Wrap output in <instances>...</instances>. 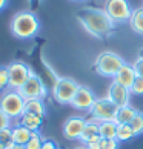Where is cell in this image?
I'll return each instance as SVG.
<instances>
[{
  "instance_id": "6da1fadb",
  "label": "cell",
  "mask_w": 143,
  "mask_h": 149,
  "mask_svg": "<svg viewBox=\"0 0 143 149\" xmlns=\"http://www.w3.org/2000/svg\"><path fill=\"white\" fill-rule=\"evenodd\" d=\"M77 20L91 36L97 38H106L115 31V23L106 14L105 9L86 6L77 14Z\"/></svg>"
},
{
  "instance_id": "7a4b0ae2",
  "label": "cell",
  "mask_w": 143,
  "mask_h": 149,
  "mask_svg": "<svg viewBox=\"0 0 143 149\" xmlns=\"http://www.w3.org/2000/svg\"><path fill=\"white\" fill-rule=\"evenodd\" d=\"M9 29L14 37L22 38V40L32 38L40 29V20L32 11H20L13 15Z\"/></svg>"
},
{
  "instance_id": "3957f363",
  "label": "cell",
  "mask_w": 143,
  "mask_h": 149,
  "mask_svg": "<svg viewBox=\"0 0 143 149\" xmlns=\"http://www.w3.org/2000/svg\"><path fill=\"white\" fill-rule=\"evenodd\" d=\"M123 65H125V60L119 54H115L112 51H103L97 56L94 62V68L97 71V74H100L102 77L114 79Z\"/></svg>"
},
{
  "instance_id": "277c9868",
  "label": "cell",
  "mask_w": 143,
  "mask_h": 149,
  "mask_svg": "<svg viewBox=\"0 0 143 149\" xmlns=\"http://www.w3.org/2000/svg\"><path fill=\"white\" fill-rule=\"evenodd\" d=\"M0 111H3L11 120H19L25 112V98L14 89H6L0 95Z\"/></svg>"
},
{
  "instance_id": "5b68a950",
  "label": "cell",
  "mask_w": 143,
  "mask_h": 149,
  "mask_svg": "<svg viewBox=\"0 0 143 149\" xmlns=\"http://www.w3.org/2000/svg\"><path fill=\"white\" fill-rule=\"evenodd\" d=\"M79 85L74 79L69 77H57L54 80V86H52V97L59 104H71L73 98L75 95Z\"/></svg>"
},
{
  "instance_id": "8992f818",
  "label": "cell",
  "mask_w": 143,
  "mask_h": 149,
  "mask_svg": "<svg viewBox=\"0 0 143 149\" xmlns=\"http://www.w3.org/2000/svg\"><path fill=\"white\" fill-rule=\"evenodd\" d=\"M103 9L106 11V14L112 19L115 25L128 23L133 14V8L128 0H106Z\"/></svg>"
},
{
  "instance_id": "52a82bcc",
  "label": "cell",
  "mask_w": 143,
  "mask_h": 149,
  "mask_svg": "<svg viewBox=\"0 0 143 149\" xmlns=\"http://www.w3.org/2000/svg\"><path fill=\"white\" fill-rule=\"evenodd\" d=\"M117 111H119V106H115L108 97H102L94 102L92 108L89 109V114H91V118H94L100 123V121H109V120L115 121Z\"/></svg>"
},
{
  "instance_id": "ba28073f",
  "label": "cell",
  "mask_w": 143,
  "mask_h": 149,
  "mask_svg": "<svg viewBox=\"0 0 143 149\" xmlns=\"http://www.w3.org/2000/svg\"><path fill=\"white\" fill-rule=\"evenodd\" d=\"M31 72H32V69L25 62H20V60L11 62L8 65V75H9V88L8 89L17 91L19 88H22L25 85V81L29 79Z\"/></svg>"
},
{
  "instance_id": "9c48e42d",
  "label": "cell",
  "mask_w": 143,
  "mask_h": 149,
  "mask_svg": "<svg viewBox=\"0 0 143 149\" xmlns=\"http://www.w3.org/2000/svg\"><path fill=\"white\" fill-rule=\"evenodd\" d=\"M17 92L25 98V100H32V98H42L43 100V98L46 97L45 83H43L42 79L34 72V71L31 72L29 79L25 81V85L17 89Z\"/></svg>"
},
{
  "instance_id": "30bf717a",
  "label": "cell",
  "mask_w": 143,
  "mask_h": 149,
  "mask_svg": "<svg viewBox=\"0 0 143 149\" xmlns=\"http://www.w3.org/2000/svg\"><path fill=\"white\" fill-rule=\"evenodd\" d=\"M96 100H97V97L94 95L91 88H88L85 85H79V89H77L73 102H71V106L74 109H79V111L89 112V109L92 108Z\"/></svg>"
},
{
  "instance_id": "8fae6325",
  "label": "cell",
  "mask_w": 143,
  "mask_h": 149,
  "mask_svg": "<svg viewBox=\"0 0 143 149\" xmlns=\"http://www.w3.org/2000/svg\"><path fill=\"white\" fill-rule=\"evenodd\" d=\"M131 95H133V94H131L129 88L120 85L119 81H115V80H112L108 86V95L106 97L119 108H123L126 104H129Z\"/></svg>"
},
{
  "instance_id": "7c38bea8",
  "label": "cell",
  "mask_w": 143,
  "mask_h": 149,
  "mask_svg": "<svg viewBox=\"0 0 143 149\" xmlns=\"http://www.w3.org/2000/svg\"><path fill=\"white\" fill-rule=\"evenodd\" d=\"M86 118L82 115H73L63 123V137L66 140H79L85 128Z\"/></svg>"
},
{
  "instance_id": "4fadbf2b",
  "label": "cell",
  "mask_w": 143,
  "mask_h": 149,
  "mask_svg": "<svg viewBox=\"0 0 143 149\" xmlns=\"http://www.w3.org/2000/svg\"><path fill=\"white\" fill-rule=\"evenodd\" d=\"M135 79H137V74H135V71L133 68V65L125 63L112 80L119 81L120 85H123V86H126V88H129V89H131V86H133V83L135 81Z\"/></svg>"
},
{
  "instance_id": "5bb4252c",
  "label": "cell",
  "mask_w": 143,
  "mask_h": 149,
  "mask_svg": "<svg viewBox=\"0 0 143 149\" xmlns=\"http://www.w3.org/2000/svg\"><path fill=\"white\" fill-rule=\"evenodd\" d=\"M17 123H20L22 126H25V128H28L32 132H37L43 125V118L37 117L34 114H29V112H23L20 115V118L17 120Z\"/></svg>"
},
{
  "instance_id": "9a60e30c",
  "label": "cell",
  "mask_w": 143,
  "mask_h": 149,
  "mask_svg": "<svg viewBox=\"0 0 143 149\" xmlns=\"http://www.w3.org/2000/svg\"><path fill=\"white\" fill-rule=\"evenodd\" d=\"M96 135H100L98 134V121L94 120V118H86L85 128H83V131H82V135H80L79 141L82 143V145H86V143Z\"/></svg>"
},
{
  "instance_id": "2e32d148",
  "label": "cell",
  "mask_w": 143,
  "mask_h": 149,
  "mask_svg": "<svg viewBox=\"0 0 143 149\" xmlns=\"http://www.w3.org/2000/svg\"><path fill=\"white\" fill-rule=\"evenodd\" d=\"M11 129H13V141L17 143V145L25 146L32 135V131H29L28 128H25V126H22L20 123H15Z\"/></svg>"
},
{
  "instance_id": "e0dca14e",
  "label": "cell",
  "mask_w": 143,
  "mask_h": 149,
  "mask_svg": "<svg viewBox=\"0 0 143 149\" xmlns=\"http://www.w3.org/2000/svg\"><path fill=\"white\" fill-rule=\"evenodd\" d=\"M25 112L34 114L37 117L45 118L46 115V108L42 98H32V100H25Z\"/></svg>"
},
{
  "instance_id": "ac0fdd59",
  "label": "cell",
  "mask_w": 143,
  "mask_h": 149,
  "mask_svg": "<svg viewBox=\"0 0 143 149\" xmlns=\"http://www.w3.org/2000/svg\"><path fill=\"white\" fill-rule=\"evenodd\" d=\"M128 23L135 34L143 36V6L133 9V14H131V19Z\"/></svg>"
},
{
  "instance_id": "d6986e66",
  "label": "cell",
  "mask_w": 143,
  "mask_h": 149,
  "mask_svg": "<svg viewBox=\"0 0 143 149\" xmlns=\"http://www.w3.org/2000/svg\"><path fill=\"white\" fill-rule=\"evenodd\" d=\"M137 109L133 108L131 104H126L123 108H119L117 111V117H115V123L117 125H123V123H131V120L135 117Z\"/></svg>"
},
{
  "instance_id": "ffe728a7",
  "label": "cell",
  "mask_w": 143,
  "mask_h": 149,
  "mask_svg": "<svg viewBox=\"0 0 143 149\" xmlns=\"http://www.w3.org/2000/svg\"><path fill=\"white\" fill-rule=\"evenodd\" d=\"M117 123L112 120L109 121H100L98 123V134L102 139H115L117 135Z\"/></svg>"
},
{
  "instance_id": "44dd1931",
  "label": "cell",
  "mask_w": 143,
  "mask_h": 149,
  "mask_svg": "<svg viewBox=\"0 0 143 149\" xmlns=\"http://www.w3.org/2000/svg\"><path fill=\"white\" fill-rule=\"evenodd\" d=\"M134 137H137V135L133 131L129 123H123V125L117 126V135H115V139H117L119 141H128L131 139H134Z\"/></svg>"
},
{
  "instance_id": "7402d4cb",
  "label": "cell",
  "mask_w": 143,
  "mask_h": 149,
  "mask_svg": "<svg viewBox=\"0 0 143 149\" xmlns=\"http://www.w3.org/2000/svg\"><path fill=\"white\" fill-rule=\"evenodd\" d=\"M45 140H46V139H45V137H43L38 131H37V132H32L31 139H29L28 143L25 145V149H40Z\"/></svg>"
},
{
  "instance_id": "603a6c76",
  "label": "cell",
  "mask_w": 143,
  "mask_h": 149,
  "mask_svg": "<svg viewBox=\"0 0 143 149\" xmlns=\"http://www.w3.org/2000/svg\"><path fill=\"white\" fill-rule=\"evenodd\" d=\"M131 128H133V131L135 132V135H140L143 134V112L142 111H137L135 117L131 120Z\"/></svg>"
},
{
  "instance_id": "cb8c5ba5",
  "label": "cell",
  "mask_w": 143,
  "mask_h": 149,
  "mask_svg": "<svg viewBox=\"0 0 143 149\" xmlns=\"http://www.w3.org/2000/svg\"><path fill=\"white\" fill-rule=\"evenodd\" d=\"M13 128V126H11ZM11 128H6V129H2L0 131V143L5 146V148H8L9 145H13V129Z\"/></svg>"
},
{
  "instance_id": "d4e9b609",
  "label": "cell",
  "mask_w": 143,
  "mask_h": 149,
  "mask_svg": "<svg viewBox=\"0 0 143 149\" xmlns=\"http://www.w3.org/2000/svg\"><path fill=\"white\" fill-rule=\"evenodd\" d=\"M9 88L8 66H0V91H6Z\"/></svg>"
},
{
  "instance_id": "484cf974",
  "label": "cell",
  "mask_w": 143,
  "mask_h": 149,
  "mask_svg": "<svg viewBox=\"0 0 143 149\" xmlns=\"http://www.w3.org/2000/svg\"><path fill=\"white\" fill-rule=\"evenodd\" d=\"M119 140L117 139H102L100 140V149H119Z\"/></svg>"
},
{
  "instance_id": "4316f807",
  "label": "cell",
  "mask_w": 143,
  "mask_h": 149,
  "mask_svg": "<svg viewBox=\"0 0 143 149\" xmlns=\"http://www.w3.org/2000/svg\"><path fill=\"white\" fill-rule=\"evenodd\" d=\"M131 94L133 95H143V79L142 77L135 79V81L131 86Z\"/></svg>"
},
{
  "instance_id": "83f0119b",
  "label": "cell",
  "mask_w": 143,
  "mask_h": 149,
  "mask_svg": "<svg viewBox=\"0 0 143 149\" xmlns=\"http://www.w3.org/2000/svg\"><path fill=\"white\" fill-rule=\"evenodd\" d=\"M133 68H134V71H135L137 77H142V79H143V56H139V57L134 60Z\"/></svg>"
},
{
  "instance_id": "f1b7e54d",
  "label": "cell",
  "mask_w": 143,
  "mask_h": 149,
  "mask_svg": "<svg viewBox=\"0 0 143 149\" xmlns=\"http://www.w3.org/2000/svg\"><path fill=\"white\" fill-rule=\"evenodd\" d=\"M11 120L6 114H5L3 111H0V131L2 129H6V128H11Z\"/></svg>"
},
{
  "instance_id": "f546056e",
  "label": "cell",
  "mask_w": 143,
  "mask_h": 149,
  "mask_svg": "<svg viewBox=\"0 0 143 149\" xmlns=\"http://www.w3.org/2000/svg\"><path fill=\"white\" fill-rule=\"evenodd\" d=\"M40 149H59V146H57V143L54 141V140L46 139L45 141H43V145H42Z\"/></svg>"
},
{
  "instance_id": "4dcf8cb0",
  "label": "cell",
  "mask_w": 143,
  "mask_h": 149,
  "mask_svg": "<svg viewBox=\"0 0 143 149\" xmlns=\"http://www.w3.org/2000/svg\"><path fill=\"white\" fill-rule=\"evenodd\" d=\"M86 149H100V141H92V143H86L83 145Z\"/></svg>"
},
{
  "instance_id": "1f68e13d",
  "label": "cell",
  "mask_w": 143,
  "mask_h": 149,
  "mask_svg": "<svg viewBox=\"0 0 143 149\" xmlns=\"http://www.w3.org/2000/svg\"><path fill=\"white\" fill-rule=\"evenodd\" d=\"M6 149H25L23 145H17V143H13V145H9Z\"/></svg>"
},
{
  "instance_id": "d6a6232c",
  "label": "cell",
  "mask_w": 143,
  "mask_h": 149,
  "mask_svg": "<svg viewBox=\"0 0 143 149\" xmlns=\"http://www.w3.org/2000/svg\"><path fill=\"white\" fill-rule=\"evenodd\" d=\"M6 5H8V0H0V11L6 8Z\"/></svg>"
},
{
  "instance_id": "836d02e7",
  "label": "cell",
  "mask_w": 143,
  "mask_h": 149,
  "mask_svg": "<svg viewBox=\"0 0 143 149\" xmlns=\"http://www.w3.org/2000/svg\"><path fill=\"white\" fill-rule=\"evenodd\" d=\"M74 149H86L85 146H77V148H74Z\"/></svg>"
},
{
  "instance_id": "e575fe53",
  "label": "cell",
  "mask_w": 143,
  "mask_h": 149,
  "mask_svg": "<svg viewBox=\"0 0 143 149\" xmlns=\"http://www.w3.org/2000/svg\"><path fill=\"white\" fill-rule=\"evenodd\" d=\"M0 149H6V148H5V146L2 145V143H0Z\"/></svg>"
},
{
  "instance_id": "d590c367",
  "label": "cell",
  "mask_w": 143,
  "mask_h": 149,
  "mask_svg": "<svg viewBox=\"0 0 143 149\" xmlns=\"http://www.w3.org/2000/svg\"><path fill=\"white\" fill-rule=\"evenodd\" d=\"M73 2H83V0H73Z\"/></svg>"
},
{
  "instance_id": "8d00e7d4",
  "label": "cell",
  "mask_w": 143,
  "mask_h": 149,
  "mask_svg": "<svg viewBox=\"0 0 143 149\" xmlns=\"http://www.w3.org/2000/svg\"><path fill=\"white\" fill-rule=\"evenodd\" d=\"M29 2H36V0H29Z\"/></svg>"
}]
</instances>
